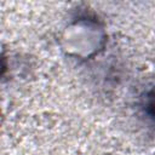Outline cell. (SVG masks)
Wrapping results in <instances>:
<instances>
[{
	"mask_svg": "<svg viewBox=\"0 0 155 155\" xmlns=\"http://www.w3.org/2000/svg\"><path fill=\"white\" fill-rule=\"evenodd\" d=\"M147 110L155 119V87L148 93V97H147Z\"/></svg>",
	"mask_w": 155,
	"mask_h": 155,
	"instance_id": "obj_1",
	"label": "cell"
}]
</instances>
